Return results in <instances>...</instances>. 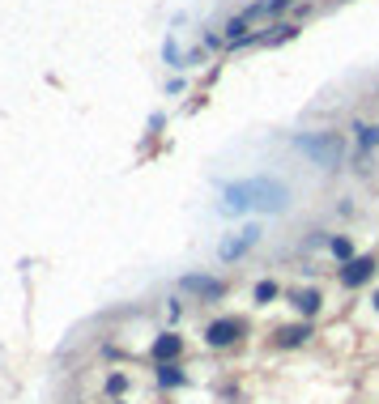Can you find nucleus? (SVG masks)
<instances>
[{"mask_svg": "<svg viewBox=\"0 0 379 404\" xmlns=\"http://www.w3.org/2000/svg\"><path fill=\"white\" fill-rule=\"evenodd\" d=\"M158 383H162V387H175V383H184L179 366H162V370H158Z\"/></svg>", "mask_w": 379, "mask_h": 404, "instance_id": "11", "label": "nucleus"}, {"mask_svg": "<svg viewBox=\"0 0 379 404\" xmlns=\"http://www.w3.org/2000/svg\"><path fill=\"white\" fill-rule=\"evenodd\" d=\"M239 332H243V323H239V319H217V323H209V345L222 349V345H231Z\"/></svg>", "mask_w": 379, "mask_h": 404, "instance_id": "4", "label": "nucleus"}, {"mask_svg": "<svg viewBox=\"0 0 379 404\" xmlns=\"http://www.w3.org/2000/svg\"><path fill=\"white\" fill-rule=\"evenodd\" d=\"M256 239H260V230L251 225V230H243V239H231V243L222 247V260H239V256H243V251H247L251 243H256Z\"/></svg>", "mask_w": 379, "mask_h": 404, "instance_id": "5", "label": "nucleus"}, {"mask_svg": "<svg viewBox=\"0 0 379 404\" xmlns=\"http://www.w3.org/2000/svg\"><path fill=\"white\" fill-rule=\"evenodd\" d=\"M184 285H188V290H200V294H209V298L222 294V281H209V276H188Z\"/></svg>", "mask_w": 379, "mask_h": 404, "instance_id": "8", "label": "nucleus"}, {"mask_svg": "<svg viewBox=\"0 0 379 404\" xmlns=\"http://www.w3.org/2000/svg\"><path fill=\"white\" fill-rule=\"evenodd\" d=\"M353 132H358V145L362 149H375L379 145V128H375V123H353Z\"/></svg>", "mask_w": 379, "mask_h": 404, "instance_id": "9", "label": "nucleus"}, {"mask_svg": "<svg viewBox=\"0 0 379 404\" xmlns=\"http://www.w3.org/2000/svg\"><path fill=\"white\" fill-rule=\"evenodd\" d=\"M328 247H333V256H337V260H349V251H353V247H349V239H333Z\"/></svg>", "mask_w": 379, "mask_h": 404, "instance_id": "13", "label": "nucleus"}, {"mask_svg": "<svg viewBox=\"0 0 379 404\" xmlns=\"http://www.w3.org/2000/svg\"><path fill=\"white\" fill-rule=\"evenodd\" d=\"M294 307H298V315H315V311H320V294H315V290L294 294Z\"/></svg>", "mask_w": 379, "mask_h": 404, "instance_id": "7", "label": "nucleus"}, {"mask_svg": "<svg viewBox=\"0 0 379 404\" xmlns=\"http://www.w3.org/2000/svg\"><path fill=\"white\" fill-rule=\"evenodd\" d=\"M375 307H379V294H375Z\"/></svg>", "mask_w": 379, "mask_h": 404, "instance_id": "15", "label": "nucleus"}, {"mask_svg": "<svg viewBox=\"0 0 379 404\" xmlns=\"http://www.w3.org/2000/svg\"><path fill=\"white\" fill-rule=\"evenodd\" d=\"M154 353H158V358H175V353H179V336H162L154 345Z\"/></svg>", "mask_w": 379, "mask_h": 404, "instance_id": "10", "label": "nucleus"}, {"mask_svg": "<svg viewBox=\"0 0 379 404\" xmlns=\"http://www.w3.org/2000/svg\"><path fill=\"white\" fill-rule=\"evenodd\" d=\"M273 298H277V285L273 281H260L256 285V302H273Z\"/></svg>", "mask_w": 379, "mask_h": 404, "instance_id": "12", "label": "nucleus"}, {"mask_svg": "<svg viewBox=\"0 0 379 404\" xmlns=\"http://www.w3.org/2000/svg\"><path fill=\"white\" fill-rule=\"evenodd\" d=\"M294 145L307 154L315 166H333V162H341V149H345V141H341V132H320V137H294Z\"/></svg>", "mask_w": 379, "mask_h": 404, "instance_id": "2", "label": "nucleus"}, {"mask_svg": "<svg viewBox=\"0 0 379 404\" xmlns=\"http://www.w3.org/2000/svg\"><path fill=\"white\" fill-rule=\"evenodd\" d=\"M307 336H311L307 323H302V327H286V332H277V345H282V349H294V345H302Z\"/></svg>", "mask_w": 379, "mask_h": 404, "instance_id": "6", "label": "nucleus"}, {"mask_svg": "<svg viewBox=\"0 0 379 404\" xmlns=\"http://www.w3.org/2000/svg\"><path fill=\"white\" fill-rule=\"evenodd\" d=\"M371 276H375V260L371 256H362V260H349L345 264V272H341V285H362V281H371Z\"/></svg>", "mask_w": 379, "mask_h": 404, "instance_id": "3", "label": "nucleus"}, {"mask_svg": "<svg viewBox=\"0 0 379 404\" xmlns=\"http://www.w3.org/2000/svg\"><path fill=\"white\" fill-rule=\"evenodd\" d=\"M124 387H128V374H111V378H107V392H111V396H119Z\"/></svg>", "mask_w": 379, "mask_h": 404, "instance_id": "14", "label": "nucleus"}, {"mask_svg": "<svg viewBox=\"0 0 379 404\" xmlns=\"http://www.w3.org/2000/svg\"><path fill=\"white\" fill-rule=\"evenodd\" d=\"M290 205V188L282 179H251V183H235L226 188L222 209L226 213H247V209H264V213H282Z\"/></svg>", "mask_w": 379, "mask_h": 404, "instance_id": "1", "label": "nucleus"}]
</instances>
